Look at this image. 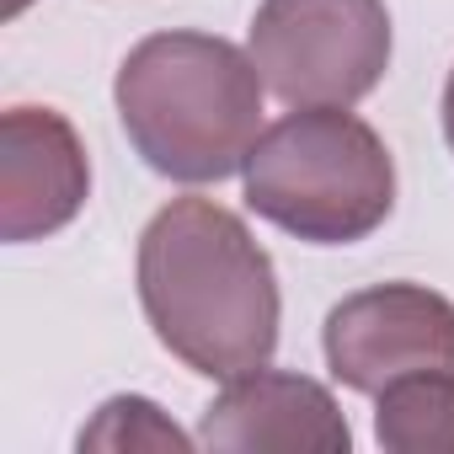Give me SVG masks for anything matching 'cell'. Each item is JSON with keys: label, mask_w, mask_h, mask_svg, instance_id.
<instances>
[{"label": "cell", "mask_w": 454, "mask_h": 454, "mask_svg": "<svg viewBox=\"0 0 454 454\" xmlns=\"http://www.w3.org/2000/svg\"><path fill=\"white\" fill-rule=\"evenodd\" d=\"M247 203L310 247H353L395 208V160L348 107H294L252 145Z\"/></svg>", "instance_id": "obj_3"}, {"label": "cell", "mask_w": 454, "mask_h": 454, "mask_svg": "<svg viewBox=\"0 0 454 454\" xmlns=\"http://www.w3.org/2000/svg\"><path fill=\"white\" fill-rule=\"evenodd\" d=\"M91 160L75 123L54 107H12L0 118V236L43 241L86 208Z\"/></svg>", "instance_id": "obj_7"}, {"label": "cell", "mask_w": 454, "mask_h": 454, "mask_svg": "<svg viewBox=\"0 0 454 454\" xmlns=\"http://www.w3.org/2000/svg\"><path fill=\"white\" fill-rule=\"evenodd\" d=\"M198 438H187L155 401L145 395H113L91 427H81V449H171L187 454Z\"/></svg>", "instance_id": "obj_9"}, {"label": "cell", "mask_w": 454, "mask_h": 454, "mask_svg": "<svg viewBox=\"0 0 454 454\" xmlns=\"http://www.w3.org/2000/svg\"><path fill=\"white\" fill-rule=\"evenodd\" d=\"M443 139L454 150V70H449V86H443Z\"/></svg>", "instance_id": "obj_10"}, {"label": "cell", "mask_w": 454, "mask_h": 454, "mask_svg": "<svg viewBox=\"0 0 454 454\" xmlns=\"http://www.w3.org/2000/svg\"><path fill=\"white\" fill-rule=\"evenodd\" d=\"M139 305L160 348L203 380L262 369L278 348V273L247 219L214 198H171L139 236Z\"/></svg>", "instance_id": "obj_1"}, {"label": "cell", "mask_w": 454, "mask_h": 454, "mask_svg": "<svg viewBox=\"0 0 454 454\" xmlns=\"http://www.w3.org/2000/svg\"><path fill=\"white\" fill-rule=\"evenodd\" d=\"M321 348L332 374L358 395H380L385 385L427 369L454 374V300L401 278L358 289L332 305Z\"/></svg>", "instance_id": "obj_5"}, {"label": "cell", "mask_w": 454, "mask_h": 454, "mask_svg": "<svg viewBox=\"0 0 454 454\" xmlns=\"http://www.w3.org/2000/svg\"><path fill=\"white\" fill-rule=\"evenodd\" d=\"M252 59L289 107H353L390 70L385 0H262Z\"/></svg>", "instance_id": "obj_4"}, {"label": "cell", "mask_w": 454, "mask_h": 454, "mask_svg": "<svg viewBox=\"0 0 454 454\" xmlns=\"http://www.w3.org/2000/svg\"><path fill=\"white\" fill-rule=\"evenodd\" d=\"M198 443L224 454H348L353 433L321 380L262 364L224 380L198 422Z\"/></svg>", "instance_id": "obj_6"}, {"label": "cell", "mask_w": 454, "mask_h": 454, "mask_svg": "<svg viewBox=\"0 0 454 454\" xmlns=\"http://www.w3.org/2000/svg\"><path fill=\"white\" fill-rule=\"evenodd\" d=\"M374 411V438L390 454H454V374L427 369L385 385Z\"/></svg>", "instance_id": "obj_8"}, {"label": "cell", "mask_w": 454, "mask_h": 454, "mask_svg": "<svg viewBox=\"0 0 454 454\" xmlns=\"http://www.w3.org/2000/svg\"><path fill=\"white\" fill-rule=\"evenodd\" d=\"M262 70L252 49L214 33H150L113 81V102L134 155L182 187L236 176L262 139Z\"/></svg>", "instance_id": "obj_2"}]
</instances>
